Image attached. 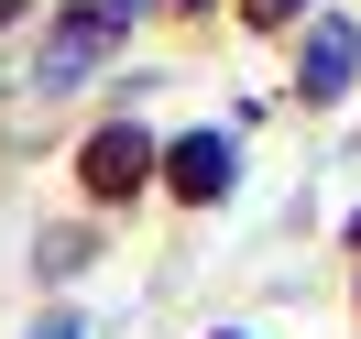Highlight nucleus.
I'll use <instances>...</instances> for the list:
<instances>
[{
  "label": "nucleus",
  "mask_w": 361,
  "mask_h": 339,
  "mask_svg": "<svg viewBox=\"0 0 361 339\" xmlns=\"http://www.w3.org/2000/svg\"><path fill=\"white\" fill-rule=\"evenodd\" d=\"M350 66H361V55H350V33H339V23H317V33H307V88H317V99H329V88H350Z\"/></svg>",
  "instance_id": "1"
},
{
  "label": "nucleus",
  "mask_w": 361,
  "mask_h": 339,
  "mask_svg": "<svg viewBox=\"0 0 361 339\" xmlns=\"http://www.w3.org/2000/svg\"><path fill=\"white\" fill-rule=\"evenodd\" d=\"M176 186H186V197H219V186H230V142H186V154H176Z\"/></svg>",
  "instance_id": "2"
},
{
  "label": "nucleus",
  "mask_w": 361,
  "mask_h": 339,
  "mask_svg": "<svg viewBox=\"0 0 361 339\" xmlns=\"http://www.w3.org/2000/svg\"><path fill=\"white\" fill-rule=\"evenodd\" d=\"M88 175H99V186H132V175H142V142H132V132H121V142H99V154H88Z\"/></svg>",
  "instance_id": "3"
},
{
  "label": "nucleus",
  "mask_w": 361,
  "mask_h": 339,
  "mask_svg": "<svg viewBox=\"0 0 361 339\" xmlns=\"http://www.w3.org/2000/svg\"><path fill=\"white\" fill-rule=\"evenodd\" d=\"M252 11H295V0H252Z\"/></svg>",
  "instance_id": "4"
}]
</instances>
